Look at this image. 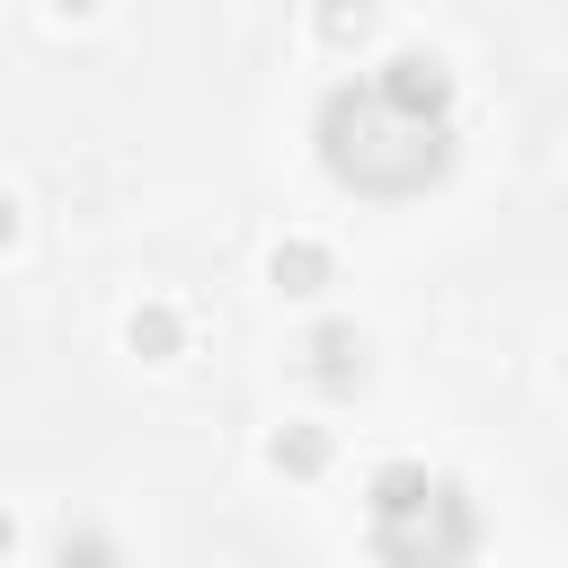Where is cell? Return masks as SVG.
Masks as SVG:
<instances>
[{"mask_svg": "<svg viewBox=\"0 0 568 568\" xmlns=\"http://www.w3.org/2000/svg\"><path fill=\"white\" fill-rule=\"evenodd\" d=\"M53 568H124V550H115V532H106V524H62Z\"/></svg>", "mask_w": 568, "mask_h": 568, "instance_id": "52a82bcc", "label": "cell"}, {"mask_svg": "<svg viewBox=\"0 0 568 568\" xmlns=\"http://www.w3.org/2000/svg\"><path fill=\"white\" fill-rule=\"evenodd\" d=\"M364 515H373V550H382L390 568H462L470 541H479L470 497H462L444 470H426V462H382Z\"/></svg>", "mask_w": 568, "mask_h": 568, "instance_id": "7a4b0ae2", "label": "cell"}, {"mask_svg": "<svg viewBox=\"0 0 568 568\" xmlns=\"http://www.w3.org/2000/svg\"><path fill=\"white\" fill-rule=\"evenodd\" d=\"M124 346H133V355H151V364H169V355L186 346V320H178L169 302H142V311L124 320Z\"/></svg>", "mask_w": 568, "mask_h": 568, "instance_id": "5b68a950", "label": "cell"}, {"mask_svg": "<svg viewBox=\"0 0 568 568\" xmlns=\"http://www.w3.org/2000/svg\"><path fill=\"white\" fill-rule=\"evenodd\" d=\"M311 382H328V390H346V382H364V337L346 328V320H328V328H311Z\"/></svg>", "mask_w": 568, "mask_h": 568, "instance_id": "277c9868", "label": "cell"}, {"mask_svg": "<svg viewBox=\"0 0 568 568\" xmlns=\"http://www.w3.org/2000/svg\"><path fill=\"white\" fill-rule=\"evenodd\" d=\"M266 462L293 470V479H311V470H328V435H320V426H284V435L266 444Z\"/></svg>", "mask_w": 568, "mask_h": 568, "instance_id": "ba28073f", "label": "cell"}, {"mask_svg": "<svg viewBox=\"0 0 568 568\" xmlns=\"http://www.w3.org/2000/svg\"><path fill=\"white\" fill-rule=\"evenodd\" d=\"M9 550H18V524H9V506H0V559H9Z\"/></svg>", "mask_w": 568, "mask_h": 568, "instance_id": "30bf717a", "label": "cell"}, {"mask_svg": "<svg viewBox=\"0 0 568 568\" xmlns=\"http://www.w3.org/2000/svg\"><path fill=\"white\" fill-rule=\"evenodd\" d=\"M311 142H320V169H328L337 186L382 195V204L426 195V186L453 169V124L390 106L373 80H337V89L320 98V115H311Z\"/></svg>", "mask_w": 568, "mask_h": 568, "instance_id": "6da1fadb", "label": "cell"}, {"mask_svg": "<svg viewBox=\"0 0 568 568\" xmlns=\"http://www.w3.org/2000/svg\"><path fill=\"white\" fill-rule=\"evenodd\" d=\"M9 240H18V195L0 186V248H9Z\"/></svg>", "mask_w": 568, "mask_h": 568, "instance_id": "9c48e42d", "label": "cell"}, {"mask_svg": "<svg viewBox=\"0 0 568 568\" xmlns=\"http://www.w3.org/2000/svg\"><path fill=\"white\" fill-rule=\"evenodd\" d=\"M266 275H275V293H320V284H328V248H320V240H284V248L266 257Z\"/></svg>", "mask_w": 568, "mask_h": 568, "instance_id": "8992f818", "label": "cell"}, {"mask_svg": "<svg viewBox=\"0 0 568 568\" xmlns=\"http://www.w3.org/2000/svg\"><path fill=\"white\" fill-rule=\"evenodd\" d=\"M390 106H408V115H444L453 124V71L435 62V53H390L382 71H364Z\"/></svg>", "mask_w": 568, "mask_h": 568, "instance_id": "3957f363", "label": "cell"}]
</instances>
